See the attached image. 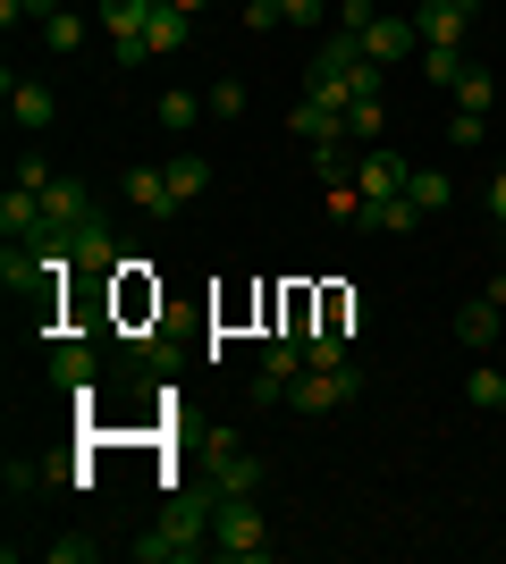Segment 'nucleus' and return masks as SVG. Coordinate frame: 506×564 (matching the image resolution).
Wrapping results in <instances>:
<instances>
[{
    "label": "nucleus",
    "mask_w": 506,
    "mask_h": 564,
    "mask_svg": "<svg viewBox=\"0 0 506 564\" xmlns=\"http://www.w3.org/2000/svg\"><path fill=\"white\" fill-rule=\"evenodd\" d=\"M212 514H219V489H186L144 540H136V564H186V556H203V547H212Z\"/></svg>",
    "instance_id": "f257e3e1"
},
{
    "label": "nucleus",
    "mask_w": 506,
    "mask_h": 564,
    "mask_svg": "<svg viewBox=\"0 0 506 564\" xmlns=\"http://www.w3.org/2000/svg\"><path fill=\"white\" fill-rule=\"evenodd\" d=\"M355 388H363L355 362H304V371L288 379V413H337Z\"/></svg>",
    "instance_id": "f03ea898"
},
{
    "label": "nucleus",
    "mask_w": 506,
    "mask_h": 564,
    "mask_svg": "<svg viewBox=\"0 0 506 564\" xmlns=\"http://www.w3.org/2000/svg\"><path fill=\"white\" fill-rule=\"evenodd\" d=\"M212 547H219V556H245V564H254V556H262V514H254V497H219V514H212Z\"/></svg>",
    "instance_id": "7ed1b4c3"
},
{
    "label": "nucleus",
    "mask_w": 506,
    "mask_h": 564,
    "mask_svg": "<svg viewBox=\"0 0 506 564\" xmlns=\"http://www.w3.org/2000/svg\"><path fill=\"white\" fill-rule=\"evenodd\" d=\"M85 219H94V194L76 186V177H51V186H43V236H60V245H68Z\"/></svg>",
    "instance_id": "20e7f679"
},
{
    "label": "nucleus",
    "mask_w": 506,
    "mask_h": 564,
    "mask_svg": "<svg viewBox=\"0 0 506 564\" xmlns=\"http://www.w3.org/2000/svg\"><path fill=\"white\" fill-rule=\"evenodd\" d=\"M363 43V59H380V68H397V59H413V51H422V34H413V18H372L355 34Z\"/></svg>",
    "instance_id": "39448f33"
},
{
    "label": "nucleus",
    "mask_w": 506,
    "mask_h": 564,
    "mask_svg": "<svg viewBox=\"0 0 506 564\" xmlns=\"http://www.w3.org/2000/svg\"><path fill=\"white\" fill-rule=\"evenodd\" d=\"M68 253H76V270H85V279H110V270H127V261H119V236L101 228V219H85V228L68 236Z\"/></svg>",
    "instance_id": "423d86ee"
},
{
    "label": "nucleus",
    "mask_w": 506,
    "mask_h": 564,
    "mask_svg": "<svg viewBox=\"0 0 506 564\" xmlns=\"http://www.w3.org/2000/svg\"><path fill=\"white\" fill-rule=\"evenodd\" d=\"M464 25H473V0H422V9H413V34H422V43H464Z\"/></svg>",
    "instance_id": "0eeeda50"
},
{
    "label": "nucleus",
    "mask_w": 506,
    "mask_h": 564,
    "mask_svg": "<svg viewBox=\"0 0 506 564\" xmlns=\"http://www.w3.org/2000/svg\"><path fill=\"white\" fill-rule=\"evenodd\" d=\"M9 118H18L25 135H43L51 118H60V101H51V85H34V76H9Z\"/></svg>",
    "instance_id": "6e6552de"
},
{
    "label": "nucleus",
    "mask_w": 506,
    "mask_h": 564,
    "mask_svg": "<svg viewBox=\"0 0 506 564\" xmlns=\"http://www.w3.org/2000/svg\"><path fill=\"white\" fill-rule=\"evenodd\" d=\"M127 203H136L144 219H169V212H177V194H169V169L136 161V169H127Z\"/></svg>",
    "instance_id": "1a4fd4ad"
},
{
    "label": "nucleus",
    "mask_w": 506,
    "mask_h": 564,
    "mask_svg": "<svg viewBox=\"0 0 506 564\" xmlns=\"http://www.w3.org/2000/svg\"><path fill=\"white\" fill-rule=\"evenodd\" d=\"M0 236H9V245H34V236H43V194H25V186L0 194Z\"/></svg>",
    "instance_id": "9d476101"
},
{
    "label": "nucleus",
    "mask_w": 506,
    "mask_h": 564,
    "mask_svg": "<svg viewBox=\"0 0 506 564\" xmlns=\"http://www.w3.org/2000/svg\"><path fill=\"white\" fill-rule=\"evenodd\" d=\"M212 489H219V497H262V464H254V455H237V447H219Z\"/></svg>",
    "instance_id": "9b49d317"
},
{
    "label": "nucleus",
    "mask_w": 506,
    "mask_h": 564,
    "mask_svg": "<svg viewBox=\"0 0 506 564\" xmlns=\"http://www.w3.org/2000/svg\"><path fill=\"white\" fill-rule=\"evenodd\" d=\"M186 34H194V18H186V9H169V0H152V18H144V43H152V59H169V51H186Z\"/></svg>",
    "instance_id": "f8f14e48"
},
{
    "label": "nucleus",
    "mask_w": 506,
    "mask_h": 564,
    "mask_svg": "<svg viewBox=\"0 0 506 564\" xmlns=\"http://www.w3.org/2000/svg\"><path fill=\"white\" fill-rule=\"evenodd\" d=\"M406 177H413V169L397 161V152H372V161L355 169V186L372 194V203H388V194H406Z\"/></svg>",
    "instance_id": "ddd939ff"
},
{
    "label": "nucleus",
    "mask_w": 506,
    "mask_h": 564,
    "mask_svg": "<svg viewBox=\"0 0 506 564\" xmlns=\"http://www.w3.org/2000/svg\"><path fill=\"white\" fill-rule=\"evenodd\" d=\"M422 76H431V85H448V94H456L464 76H473V59H464V43H422Z\"/></svg>",
    "instance_id": "4468645a"
},
{
    "label": "nucleus",
    "mask_w": 506,
    "mask_h": 564,
    "mask_svg": "<svg viewBox=\"0 0 506 564\" xmlns=\"http://www.w3.org/2000/svg\"><path fill=\"white\" fill-rule=\"evenodd\" d=\"M51 379H60V388H94V346L60 337V346H51Z\"/></svg>",
    "instance_id": "2eb2a0df"
},
{
    "label": "nucleus",
    "mask_w": 506,
    "mask_h": 564,
    "mask_svg": "<svg viewBox=\"0 0 506 564\" xmlns=\"http://www.w3.org/2000/svg\"><path fill=\"white\" fill-rule=\"evenodd\" d=\"M498 312H506V304H489V295H473V304L456 312V346H489V337H498Z\"/></svg>",
    "instance_id": "dca6fc26"
},
{
    "label": "nucleus",
    "mask_w": 506,
    "mask_h": 564,
    "mask_svg": "<svg viewBox=\"0 0 506 564\" xmlns=\"http://www.w3.org/2000/svg\"><path fill=\"white\" fill-rule=\"evenodd\" d=\"M355 68H363V43H355V34H330V43L313 51V68H304V76H355Z\"/></svg>",
    "instance_id": "f3484780"
},
{
    "label": "nucleus",
    "mask_w": 506,
    "mask_h": 564,
    "mask_svg": "<svg viewBox=\"0 0 506 564\" xmlns=\"http://www.w3.org/2000/svg\"><path fill=\"white\" fill-rule=\"evenodd\" d=\"M161 169H169V194H177V212H186L194 194L212 186V169H203V152H177V161H161Z\"/></svg>",
    "instance_id": "a211bd4d"
},
{
    "label": "nucleus",
    "mask_w": 506,
    "mask_h": 564,
    "mask_svg": "<svg viewBox=\"0 0 506 564\" xmlns=\"http://www.w3.org/2000/svg\"><path fill=\"white\" fill-rule=\"evenodd\" d=\"M406 194L422 203V212H448V203H456V177H448V169H413Z\"/></svg>",
    "instance_id": "6ab92c4d"
},
{
    "label": "nucleus",
    "mask_w": 506,
    "mask_h": 564,
    "mask_svg": "<svg viewBox=\"0 0 506 564\" xmlns=\"http://www.w3.org/2000/svg\"><path fill=\"white\" fill-rule=\"evenodd\" d=\"M144 18H152V0H101V25H110V43H119V34H144Z\"/></svg>",
    "instance_id": "aec40b11"
},
{
    "label": "nucleus",
    "mask_w": 506,
    "mask_h": 564,
    "mask_svg": "<svg viewBox=\"0 0 506 564\" xmlns=\"http://www.w3.org/2000/svg\"><path fill=\"white\" fill-rule=\"evenodd\" d=\"M194 118H212V110H203V94H161V127H169V135H186Z\"/></svg>",
    "instance_id": "412c9836"
},
{
    "label": "nucleus",
    "mask_w": 506,
    "mask_h": 564,
    "mask_svg": "<svg viewBox=\"0 0 506 564\" xmlns=\"http://www.w3.org/2000/svg\"><path fill=\"white\" fill-rule=\"evenodd\" d=\"M0 489H9V506H34V497H43V464H9Z\"/></svg>",
    "instance_id": "4be33fe9"
},
{
    "label": "nucleus",
    "mask_w": 506,
    "mask_h": 564,
    "mask_svg": "<svg viewBox=\"0 0 506 564\" xmlns=\"http://www.w3.org/2000/svg\"><path fill=\"white\" fill-rule=\"evenodd\" d=\"M464 397H473V404H489V413H506V371H489V362H482V371L464 379Z\"/></svg>",
    "instance_id": "5701e85b"
},
{
    "label": "nucleus",
    "mask_w": 506,
    "mask_h": 564,
    "mask_svg": "<svg viewBox=\"0 0 506 564\" xmlns=\"http://www.w3.org/2000/svg\"><path fill=\"white\" fill-rule=\"evenodd\" d=\"M380 127H388L380 94H363V101H346V135H380Z\"/></svg>",
    "instance_id": "b1692460"
},
{
    "label": "nucleus",
    "mask_w": 506,
    "mask_h": 564,
    "mask_svg": "<svg viewBox=\"0 0 506 564\" xmlns=\"http://www.w3.org/2000/svg\"><path fill=\"white\" fill-rule=\"evenodd\" d=\"M489 101H498V76H489V68H473V76L456 85V110H489Z\"/></svg>",
    "instance_id": "393cba45"
},
{
    "label": "nucleus",
    "mask_w": 506,
    "mask_h": 564,
    "mask_svg": "<svg viewBox=\"0 0 506 564\" xmlns=\"http://www.w3.org/2000/svg\"><path fill=\"white\" fill-rule=\"evenodd\" d=\"M43 43H51V51H76V43H85V18H76V9H60V18H43Z\"/></svg>",
    "instance_id": "a878e982"
},
{
    "label": "nucleus",
    "mask_w": 506,
    "mask_h": 564,
    "mask_svg": "<svg viewBox=\"0 0 506 564\" xmlns=\"http://www.w3.org/2000/svg\"><path fill=\"white\" fill-rule=\"evenodd\" d=\"M203 110H212V118H245V85H237V76H219L212 94H203Z\"/></svg>",
    "instance_id": "bb28decb"
},
{
    "label": "nucleus",
    "mask_w": 506,
    "mask_h": 564,
    "mask_svg": "<svg viewBox=\"0 0 506 564\" xmlns=\"http://www.w3.org/2000/svg\"><path fill=\"white\" fill-rule=\"evenodd\" d=\"M489 135V110H456L448 118V143H482Z\"/></svg>",
    "instance_id": "cd10ccee"
},
{
    "label": "nucleus",
    "mask_w": 506,
    "mask_h": 564,
    "mask_svg": "<svg viewBox=\"0 0 506 564\" xmlns=\"http://www.w3.org/2000/svg\"><path fill=\"white\" fill-rule=\"evenodd\" d=\"M18 18L43 25V18H60V0H0V25H18Z\"/></svg>",
    "instance_id": "c85d7f7f"
},
{
    "label": "nucleus",
    "mask_w": 506,
    "mask_h": 564,
    "mask_svg": "<svg viewBox=\"0 0 506 564\" xmlns=\"http://www.w3.org/2000/svg\"><path fill=\"white\" fill-rule=\"evenodd\" d=\"M245 25H254V34H270V25H288V0H245Z\"/></svg>",
    "instance_id": "c756f323"
},
{
    "label": "nucleus",
    "mask_w": 506,
    "mask_h": 564,
    "mask_svg": "<svg viewBox=\"0 0 506 564\" xmlns=\"http://www.w3.org/2000/svg\"><path fill=\"white\" fill-rule=\"evenodd\" d=\"M18 186H25V194L51 186V161H43V152H18Z\"/></svg>",
    "instance_id": "7c9ffc66"
},
{
    "label": "nucleus",
    "mask_w": 506,
    "mask_h": 564,
    "mask_svg": "<svg viewBox=\"0 0 506 564\" xmlns=\"http://www.w3.org/2000/svg\"><path fill=\"white\" fill-rule=\"evenodd\" d=\"M380 18V9H372V0H337V34H363V25Z\"/></svg>",
    "instance_id": "2f4dec72"
},
{
    "label": "nucleus",
    "mask_w": 506,
    "mask_h": 564,
    "mask_svg": "<svg viewBox=\"0 0 506 564\" xmlns=\"http://www.w3.org/2000/svg\"><path fill=\"white\" fill-rule=\"evenodd\" d=\"M110 51H119V68H144V59H152V43H144V34H119Z\"/></svg>",
    "instance_id": "473e14b6"
},
{
    "label": "nucleus",
    "mask_w": 506,
    "mask_h": 564,
    "mask_svg": "<svg viewBox=\"0 0 506 564\" xmlns=\"http://www.w3.org/2000/svg\"><path fill=\"white\" fill-rule=\"evenodd\" d=\"M321 18V0H288V25H313Z\"/></svg>",
    "instance_id": "72a5a7b5"
},
{
    "label": "nucleus",
    "mask_w": 506,
    "mask_h": 564,
    "mask_svg": "<svg viewBox=\"0 0 506 564\" xmlns=\"http://www.w3.org/2000/svg\"><path fill=\"white\" fill-rule=\"evenodd\" d=\"M489 212H498V228H506V169H498V186H489Z\"/></svg>",
    "instance_id": "f704fd0d"
},
{
    "label": "nucleus",
    "mask_w": 506,
    "mask_h": 564,
    "mask_svg": "<svg viewBox=\"0 0 506 564\" xmlns=\"http://www.w3.org/2000/svg\"><path fill=\"white\" fill-rule=\"evenodd\" d=\"M169 9H186V18H194V9H212V0H169Z\"/></svg>",
    "instance_id": "c9c22d12"
},
{
    "label": "nucleus",
    "mask_w": 506,
    "mask_h": 564,
    "mask_svg": "<svg viewBox=\"0 0 506 564\" xmlns=\"http://www.w3.org/2000/svg\"><path fill=\"white\" fill-rule=\"evenodd\" d=\"M413 9H422V0H413Z\"/></svg>",
    "instance_id": "e433bc0d"
}]
</instances>
